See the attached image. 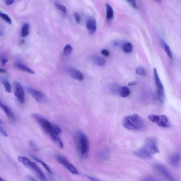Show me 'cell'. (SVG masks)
Wrapping results in <instances>:
<instances>
[{"mask_svg":"<svg viewBox=\"0 0 181 181\" xmlns=\"http://www.w3.org/2000/svg\"><path fill=\"white\" fill-rule=\"evenodd\" d=\"M161 44L162 47H163L164 50L166 52L169 58L171 59H172L173 55L172 52H171L170 47L168 46V45L163 40H161Z\"/></svg>","mask_w":181,"mask_h":181,"instance_id":"cell-20","label":"cell"},{"mask_svg":"<svg viewBox=\"0 0 181 181\" xmlns=\"http://www.w3.org/2000/svg\"><path fill=\"white\" fill-rule=\"evenodd\" d=\"M1 82L4 86L6 91L9 93H10L11 92V87L9 81L6 79L3 78L1 80Z\"/></svg>","mask_w":181,"mask_h":181,"instance_id":"cell-22","label":"cell"},{"mask_svg":"<svg viewBox=\"0 0 181 181\" xmlns=\"http://www.w3.org/2000/svg\"><path fill=\"white\" fill-rule=\"evenodd\" d=\"M29 26L27 23L24 24L21 30V35L23 37H25L29 34Z\"/></svg>","mask_w":181,"mask_h":181,"instance_id":"cell-23","label":"cell"},{"mask_svg":"<svg viewBox=\"0 0 181 181\" xmlns=\"http://www.w3.org/2000/svg\"><path fill=\"white\" fill-rule=\"evenodd\" d=\"M0 181H4L3 179H2L1 177H0Z\"/></svg>","mask_w":181,"mask_h":181,"instance_id":"cell-40","label":"cell"},{"mask_svg":"<svg viewBox=\"0 0 181 181\" xmlns=\"http://www.w3.org/2000/svg\"><path fill=\"white\" fill-rule=\"evenodd\" d=\"M0 131L1 134L3 135L5 137H8V135L7 134V133L6 131L5 128H4L3 126H2V124H1V126H0Z\"/></svg>","mask_w":181,"mask_h":181,"instance_id":"cell-30","label":"cell"},{"mask_svg":"<svg viewBox=\"0 0 181 181\" xmlns=\"http://www.w3.org/2000/svg\"><path fill=\"white\" fill-rule=\"evenodd\" d=\"M8 62V60L6 58L2 59L1 61L2 65L3 66L4 65Z\"/></svg>","mask_w":181,"mask_h":181,"instance_id":"cell-35","label":"cell"},{"mask_svg":"<svg viewBox=\"0 0 181 181\" xmlns=\"http://www.w3.org/2000/svg\"><path fill=\"white\" fill-rule=\"evenodd\" d=\"M18 159L20 163H22L23 165L31 170L40 180L42 181L46 180V178L43 173L34 163L32 162L25 157L19 156Z\"/></svg>","mask_w":181,"mask_h":181,"instance_id":"cell-5","label":"cell"},{"mask_svg":"<svg viewBox=\"0 0 181 181\" xmlns=\"http://www.w3.org/2000/svg\"><path fill=\"white\" fill-rule=\"evenodd\" d=\"M74 139L80 155L83 158H87L89 151V143L86 136L81 131H78L75 133Z\"/></svg>","mask_w":181,"mask_h":181,"instance_id":"cell-3","label":"cell"},{"mask_svg":"<svg viewBox=\"0 0 181 181\" xmlns=\"http://www.w3.org/2000/svg\"><path fill=\"white\" fill-rule=\"evenodd\" d=\"M154 71L155 80L157 90H158L159 99V101L163 102L164 98V89L163 86L162 84L160 78L159 77L158 71L155 68H154Z\"/></svg>","mask_w":181,"mask_h":181,"instance_id":"cell-9","label":"cell"},{"mask_svg":"<svg viewBox=\"0 0 181 181\" xmlns=\"http://www.w3.org/2000/svg\"><path fill=\"white\" fill-rule=\"evenodd\" d=\"M69 74L74 79L78 81H82L84 79V77L81 71L74 68H70L68 70Z\"/></svg>","mask_w":181,"mask_h":181,"instance_id":"cell-14","label":"cell"},{"mask_svg":"<svg viewBox=\"0 0 181 181\" xmlns=\"http://www.w3.org/2000/svg\"><path fill=\"white\" fill-rule=\"evenodd\" d=\"M15 67L18 70L24 72L30 73V74H34V71L31 69L27 67L23 64L20 63H17L15 65Z\"/></svg>","mask_w":181,"mask_h":181,"instance_id":"cell-16","label":"cell"},{"mask_svg":"<svg viewBox=\"0 0 181 181\" xmlns=\"http://www.w3.org/2000/svg\"><path fill=\"white\" fill-rule=\"evenodd\" d=\"M5 3L8 6H10L13 3L14 0H4Z\"/></svg>","mask_w":181,"mask_h":181,"instance_id":"cell-34","label":"cell"},{"mask_svg":"<svg viewBox=\"0 0 181 181\" xmlns=\"http://www.w3.org/2000/svg\"><path fill=\"white\" fill-rule=\"evenodd\" d=\"M155 1L158 3H160L162 1V0H155Z\"/></svg>","mask_w":181,"mask_h":181,"instance_id":"cell-39","label":"cell"},{"mask_svg":"<svg viewBox=\"0 0 181 181\" xmlns=\"http://www.w3.org/2000/svg\"><path fill=\"white\" fill-rule=\"evenodd\" d=\"M0 71L1 73H6V70H4V69L1 68L0 69Z\"/></svg>","mask_w":181,"mask_h":181,"instance_id":"cell-37","label":"cell"},{"mask_svg":"<svg viewBox=\"0 0 181 181\" xmlns=\"http://www.w3.org/2000/svg\"><path fill=\"white\" fill-rule=\"evenodd\" d=\"M92 60L95 65L100 66H104L106 64L105 60L99 56H94L93 57Z\"/></svg>","mask_w":181,"mask_h":181,"instance_id":"cell-18","label":"cell"},{"mask_svg":"<svg viewBox=\"0 0 181 181\" xmlns=\"http://www.w3.org/2000/svg\"><path fill=\"white\" fill-rule=\"evenodd\" d=\"M159 152L158 140L154 137H149L145 140L143 145L135 152V154L140 158L147 159L151 158Z\"/></svg>","mask_w":181,"mask_h":181,"instance_id":"cell-2","label":"cell"},{"mask_svg":"<svg viewBox=\"0 0 181 181\" xmlns=\"http://www.w3.org/2000/svg\"><path fill=\"white\" fill-rule=\"evenodd\" d=\"M1 108L3 109L5 113H6V115L8 118L10 119L12 121H15V115H14L12 111L11 108L8 106L2 103V102H1V104H0Z\"/></svg>","mask_w":181,"mask_h":181,"instance_id":"cell-15","label":"cell"},{"mask_svg":"<svg viewBox=\"0 0 181 181\" xmlns=\"http://www.w3.org/2000/svg\"><path fill=\"white\" fill-rule=\"evenodd\" d=\"M14 94L17 99L18 101L21 104H23L25 102V92L22 85L20 83L16 81L13 83Z\"/></svg>","mask_w":181,"mask_h":181,"instance_id":"cell-7","label":"cell"},{"mask_svg":"<svg viewBox=\"0 0 181 181\" xmlns=\"http://www.w3.org/2000/svg\"><path fill=\"white\" fill-rule=\"evenodd\" d=\"M155 167L159 172L167 179L170 181L175 180L172 175L165 167L158 164L155 166Z\"/></svg>","mask_w":181,"mask_h":181,"instance_id":"cell-11","label":"cell"},{"mask_svg":"<svg viewBox=\"0 0 181 181\" xmlns=\"http://www.w3.org/2000/svg\"><path fill=\"white\" fill-rule=\"evenodd\" d=\"M106 18L107 20H110L114 17V11L112 7L108 4H106Z\"/></svg>","mask_w":181,"mask_h":181,"instance_id":"cell-19","label":"cell"},{"mask_svg":"<svg viewBox=\"0 0 181 181\" xmlns=\"http://www.w3.org/2000/svg\"><path fill=\"white\" fill-rule=\"evenodd\" d=\"M30 156L31 157V158L33 159H34V160L36 161L38 163H40L41 164V165L43 166V167L46 169V170L48 171L49 173L50 174V175L52 174V171L51 169L47 165V164L44 163L43 161H42L41 159H40L38 158L37 157L35 156L34 155H33L30 154Z\"/></svg>","mask_w":181,"mask_h":181,"instance_id":"cell-17","label":"cell"},{"mask_svg":"<svg viewBox=\"0 0 181 181\" xmlns=\"http://www.w3.org/2000/svg\"><path fill=\"white\" fill-rule=\"evenodd\" d=\"M27 91L34 98L35 100L39 103L46 102L47 98L45 94L41 91L31 87L26 88Z\"/></svg>","mask_w":181,"mask_h":181,"instance_id":"cell-8","label":"cell"},{"mask_svg":"<svg viewBox=\"0 0 181 181\" xmlns=\"http://www.w3.org/2000/svg\"><path fill=\"white\" fill-rule=\"evenodd\" d=\"M136 73L137 74L142 76H146L147 75L146 71L144 69L141 68H137L136 70Z\"/></svg>","mask_w":181,"mask_h":181,"instance_id":"cell-28","label":"cell"},{"mask_svg":"<svg viewBox=\"0 0 181 181\" xmlns=\"http://www.w3.org/2000/svg\"><path fill=\"white\" fill-rule=\"evenodd\" d=\"M123 51L126 53H129L131 52L133 50V46L130 42H127L124 45L123 47Z\"/></svg>","mask_w":181,"mask_h":181,"instance_id":"cell-25","label":"cell"},{"mask_svg":"<svg viewBox=\"0 0 181 181\" xmlns=\"http://www.w3.org/2000/svg\"><path fill=\"white\" fill-rule=\"evenodd\" d=\"M86 25L88 32L90 35H93L97 29V22L95 18H88L86 20Z\"/></svg>","mask_w":181,"mask_h":181,"instance_id":"cell-13","label":"cell"},{"mask_svg":"<svg viewBox=\"0 0 181 181\" xmlns=\"http://www.w3.org/2000/svg\"><path fill=\"white\" fill-rule=\"evenodd\" d=\"M29 146L30 148L34 151H37L38 150L37 147L36 146L32 140H30L29 142Z\"/></svg>","mask_w":181,"mask_h":181,"instance_id":"cell-31","label":"cell"},{"mask_svg":"<svg viewBox=\"0 0 181 181\" xmlns=\"http://www.w3.org/2000/svg\"><path fill=\"white\" fill-rule=\"evenodd\" d=\"M55 6L58 10L63 12V13L66 14L67 13V9H66V7L63 6V5L56 3Z\"/></svg>","mask_w":181,"mask_h":181,"instance_id":"cell-27","label":"cell"},{"mask_svg":"<svg viewBox=\"0 0 181 181\" xmlns=\"http://www.w3.org/2000/svg\"><path fill=\"white\" fill-rule=\"evenodd\" d=\"M101 53L106 57H108L110 55V52L108 50L106 49L102 50L101 51Z\"/></svg>","mask_w":181,"mask_h":181,"instance_id":"cell-33","label":"cell"},{"mask_svg":"<svg viewBox=\"0 0 181 181\" xmlns=\"http://www.w3.org/2000/svg\"><path fill=\"white\" fill-rule=\"evenodd\" d=\"M136 84H137L136 82H130L129 83H128V85L130 86H134V85H135Z\"/></svg>","mask_w":181,"mask_h":181,"instance_id":"cell-36","label":"cell"},{"mask_svg":"<svg viewBox=\"0 0 181 181\" xmlns=\"http://www.w3.org/2000/svg\"><path fill=\"white\" fill-rule=\"evenodd\" d=\"M169 163L174 166H179L181 163V152L177 151L173 154L169 159Z\"/></svg>","mask_w":181,"mask_h":181,"instance_id":"cell-12","label":"cell"},{"mask_svg":"<svg viewBox=\"0 0 181 181\" xmlns=\"http://www.w3.org/2000/svg\"><path fill=\"white\" fill-rule=\"evenodd\" d=\"M74 16L76 22L78 24H79L80 22L81 18L79 14L75 13L74 14Z\"/></svg>","mask_w":181,"mask_h":181,"instance_id":"cell-32","label":"cell"},{"mask_svg":"<svg viewBox=\"0 0 181 181\" xmlns=\"http://www.w3.org/2000/svg\"><path fill=\"white\" fill-rule=\"evenodd\" d=\"M122 124L127 130H139L143 128L144 123L141 117L137 114H134L124 118Z\"/></svg>","mask_w":181,"mask_h":181,"instance_id":"cell-4","label":"cell"},{"mask_svg":"<svg viewBox=\"0 0 181 181\" xmlns=\"http://www.w3.org/2000/svg\"><path fill=\"white\" fill-rule=\"evenodd\" d=\"M33 119L39 124L45 133L49 135L51 139L61 148L64 147L63 143L59 137L62 130L58 125L50 122L38 114L32 115Z\"/></svg>","mask_w":181,"mask_h":181,"instance_id":"cell-1","label":"cell"},{"mask_svg":"<svg viewBox=\"0 0 181 181\" xmlns=\"http://www.w3.org/2000/svg\"><path fill=\"white\" fill-rule=\"evenodd\" d=\"M0 16L1 17L8 23L9 24L11 25L12 23V21L11 18L7 14L3 13H0Z\"/></svg>","mask_w":181,"mask_h":181,"instance_id":"cell-26","label":"cell"},{"mask_svg":"<svg viewBox=\"0 0 181 181\" xmlns=\"http://www.w3.org/2000/svg\"><path fill=\"white\" fill-rule=\"evenodd\" d=\"M149 119L159 127L166 128L170 126V121L167 117L165 115H158L151 114L148 116Z\"/></svg>","mask_w":181,"mask_h":181,"instance_id":"cell-6","label":"cell"},{"mask_svg":"<svg viewBox=\"0 0 181 181\" xmlns=\"http://www.w3.org/2000/svg\"><path fill=\"white\" fill-rule=\"evenodd\" d=\"M73 48L70 44H67L64 47L63 50L64 55L66 56H70L72 53Z\"/></svg>","mask_w":181,"mask_h":181,"instance_id":"cell-24","label":"cell"},{"mask_svg":"<svg viewBox=\"0 0 181 181\" xmlns=\"http://www.w3.org/2000/svg\"><path fill=\"white\" fill-rule=\"evenodd\" d=\"M133 8L136 9L137 8V5L135 0H126Z\"/></svg>","mask_w":181,"mask_h":181,"instance_id":"cell-29","label":"cell"},{"mask_svg":"<svg viewBox=\"0 0 181 181\" xmlns=\"http://www.w3.org/2000/svg\"><path fill=\"white\" fill-rule=\"evenodd\" d=\"M57 161L62 165L70 172L73 175H78V173L76 169L72 164L69 163L65 157L59 155L57 158Z\"/></svg>","mask_w":181,"mask_h":181,"instance_id":"cell-10","label":"cell"},{"mask_svg":"<svg viewBox=\"0 0 181 181\" xmlns=\"http://www.w3.org/2000/svg\"><path fill=\"white\" fill-rule=\"evenodd\" d=\"M120 96L123 97H128L130 94V90L127 87L124 86L121 87L120 90Z\"/></svg>","mask_w":181,"mask_h":181,"instance_id":"cell-21","label":"cell"},{"mask_svg":"<svg viewBox=\"0 0 181 181\" xmlns=\"http://www.w3.org/2000/svg\"><path fill=\"white\" fill-rule=\"evenodd\" d=\"M87 177L88 178H89V179H91L92 180H95H95H97V179H95V178H93V177H90V176H88Z\"/></svg>","mask_w":181,"mask_h":181,"instance_id":"cell-38","label":"cell"}]
</instances>
